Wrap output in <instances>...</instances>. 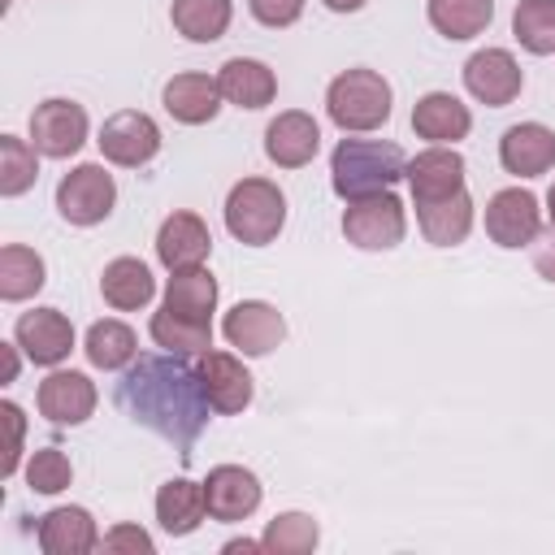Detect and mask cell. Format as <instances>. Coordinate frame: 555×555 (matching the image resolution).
<instances>
[{"mask_svg":"<svg viewBox=\"0 0 555 555\" xmlns=\"http://www.w3.org/2000/svg\"><path fill=\"white\" fill-rule=\"evenodd\" d=\"M191 356H134V364L117 382V408L173 442L182 455L208 425V395L199 386V369L186 364Z\"/></svg>","mask_w":555,"mask_h":555,"instance_id":"cell-1","label":"cell"},{"mask_svg":"<svg viewBox=\"0 0 555 555\" xmlns=\"http://www.w3.org/2000/svg\"><path fill=\"white\" fill-rule=\"evenodd\" d=\"M408 169V156L390 139H338L330 152V186L338 199L390 191Z\"/></svg>","mask_w":555,"mask_h":555,"instance_id":"cell-2","label":"cell"},{"mask_svg":"<svg viewBox=\"0 0 555 555\" xmlns=\"http://www.w3.org/2000/svg\"><path fill=\"white\" fill-rule=\"evenodd\" d=\"M390 108H395V91L390 82L369 69V65H356V69H343L330 87H325V113L330 121L343 130V134H369V130H382L390 121Z\"/></svg>","mask_w":555,"mask_h":555,"instance_id":"cell-3","label":"cell"},{"mask_svg":"<svg viewBox=\"0 0 555 555\" xmlns=\"http://www.w3.org/2000/svg\"><path fill=\"white\" fill-rule=\"evenodd\" d=\"M286 225V195L269 178H238L225 195V230L247 247H269Z\"/></svg>","mask_w":555,"mask_h":555,"instance_id":"cell-4","label":"cell"},{"mask_svg":"<svg viewBox=\"0 0 555 555\" xmlns=\"http://www.w3.org/2000/svg\"><path fill=\"white\" fill-rule=\"evenodd\" d=\"M343 234L360 251H390L408 234V208H403V199L395 191H373V195L347 199Z\"/></svg>","mask_w":555,"mask_h":555,"instance_id":"cell-5","label":"cell"},{"mask_svg":"<svg viewBox=\"0 0 555 555\" xmlns=\"http://www.w3.org/2000/svg\"><path fill=\"white\" fill-rule=\"evenodd\" d=\"M117 204V182L104 165L87 160V165H74L61 182H56V212L69 221V225H100Z\"/></svg>","mask_w":555,"mask_h":555,"instance_id":"cell-6","label":"cell"},{"mask_svg":"<svg viewBox=\"0 0 555 555\" xmlns=\"http://www.w3.org/2000/svg\"><path fill=\"white\" fill-rule=\"evenodd\" d=\"M87 130H91L87 108L65 95H52V100L35 104V113H30V143L48 160H69L74 152H82Z\"/></svg>","mask_w":555,"mask_h":555,"instance_id":"cell-7","label":"cell"},{"mask_svg":"<svg viewBox=\"0 0 555 555\" xmlns=\"http://www.w3.org/2000/svg\"><path fill=\"white\" fill-rule=\"evenodd\" d=\"M100 156L108 165H121V169H143L147 160H156L160 152V126L139 113V108H121L113 117H104L100 126Z\"/></svg>","mask_w":555,"mask_h":555,"instance_id":"cell-8","label":"cell"},{"mask_svg":"<svg viewBox=\"0 0 555 555\" xmlns=\"http://www.w3.org/2000/svg\"><path fill=\"white\" fill-rule=\"evenodd\" d=\"M542 230V204L533 191L525 186H503L486 199V234L490 243L516 251V247H529Z\"/></svg>","mask_w":555,"mask_h":555,"instance_id":"cell-9","label":"cell"},{"mask_svg":"<svg viewBox=\"0 0 555 555\" xmlns=\"http://www.w3.org/2000/svg\"><path fill=\"white\" fill-rule=\"evenodd\" d=\"M221 334H225V343L238 351V356H269V351H278L282 347V338H286V317L273 308V304H264V299H238L230 312H225V321H221Z\"/></svg>","mask_w":555,"mask_h":555,"instance_id":"cell-10","label":"cell"},{"mask_svg":"<svg viewBox=\"0 0 555 555\" xmlns=\"http://www.w3.org/2000/svg\"><path fill=\"white\" fill-rule=\"evenodd\" d=\"M199 369V386L208 395V408L221 412V416H234V412H247L251 399H256V382L247 373V364L234 356V351H204L195 360Z\"/></svg>","mask_w":555,"mask_h":555,"instance_id":"cell-11","label":"cell"},{"mask_svg":"<svg viewBox=\"0 0 555 555\" xmlns=\"http://www.w3.org/2000/svg\"><path fill=\"white\" fill-rule=\"evenodd\" d=\"M95 403H100L95 382L78 369H52L35 390V408L52 425H82V421H91Z\"/></svg>","mask_w":555,"mask_h":555,"instance_id":"cell-12","label":"cell"},{"mask_svg":"<svg viewBox=\"0 0 555 555\" xmlns=\"http://www.w3.org/2000/svg\"><path fill=\"white\" fill-rule=\"evenodd\" d=\"M464 87L477 104H490V108H503L520 95L525 87V69L516 65V56L507 48H481L464 61Z\"/></svg>","mask_w":555,"mask_h":555,"instance_id":"cell-13","label":"cell"},{"mask_svg":"<svg viewBox=\"0 0 555 555\" xmlns=\"http://www.w3.org/2000/svg\"><path fill=\"white\" fill-rule=\"evenodd\" d=\"M13 343L26 351L30 364L56 369L74 351V325H69V317L61 308H30V312L17 317Z\"/></svg>","mask_w":555,"mask_h":555,"instance_id":"cell-14","label":"cell"},{"mask_svg":"<svg viewBox=\"0 0 555 555\" xmlns=\"http://www.w3.org/2000/svg\"><path fill=\"white\" fill-rule=\"evenodd\" d=\"M260 499H264V486L243 464H217L204 477V503H208V516L212 520L238 525V520H247L260 507Z\"/></svg>","mask_w":555,"mask_h":555,"instance_id":"cell-15","label":"cell"},{"mask_svg":"<svg viewBox=\"0 0 555 555\" xmlns=\"http://www.w3.org/2000/svg\"><path fill=\"white\" fill-rule=\"evenodd\" d=\"M321 152V126L304 108H286L264 126V156L278 169H304Z\"/></svg>","mask_w":555,"mask_h":555,"instance_id":"cell-16","label":"cell"},{"mask_svg":"<svg viewBox=\"0 0 555 555\" xmlns=\"http://www.w3.org/2000/svg\"><path fill=\"white\" fill-rule=\"evenodd\" d=\"M499 165L512 178H542L555 169V130L542 121H516L499 139Z\"/></svg>","mask_w":555,"mask_h":555,"instance_id":"cell-17","label":"cell"},{"mask_svg":"<svg viewBox=\"0 0 555 555\" xmlns=\"http://www.w3.org/2000/svg\"><path fill=\"white\" fill-rule=\"evenodd\" d=\"M464 173H468L464 156H460L455 147H447V143H429V147L416 152V156L408 160V169H403V178H408V186H412V204L455 195V191L464 186Z\"/></svg>","mask_w":555,"mask_h":555,"instance_id":"cell-18","label":"cell"},{"mask_svg":"<svg viewBox=\"0 0 555 555\" xmlns=\"http://www.w3.org/2000/svg\"><path fill=\"white\" fill-rule=\"evenodd\" d=\"M160 104L173 121L182 126H204L221 113L225 95H221V82L212 74H199V69H186V74H173L160 91Z\"/></svg>","mask_w":555,"mask_h":555,"instance_id":"cell-19","label":"cell"},{"mask_svg":"<svg viewBox=\"0 0 555 555\" xmlns=\"http://www.w3.org/2000/svg\"><path fill=\"white\" fill-rule=\"evenodd\" d=\"M208 251H212V234H208V225H204L199 212L178 208V212H169V217L160 221V230H156V260H160L169 273H173V269L204 264Z\"/></svg>","mask_w":555,"mask_h":555,"instance_id":"cell-20","label":"cell"},{"mask_svg":"<svg viewBox=\"0 0 555 555\" xmlns=\"http://www.w3.org/2000/svg\"><path fill=\"white\" fill-rule=\"evenodd\" d=\"M412 130L429 143H447L455 147L460 139H468L473 130V113L460 95L451 91H425L416 104H412Z\"/></svg>","mask_w":555,"mask_h":555,"instance_id":"cell-21","label":"cell"},{"mask_svg":"<svg viewBox=\"0 0 555 555\" xmlns=\"http://www.w3.org/2000/svg\"><path fill=\"white\" fill-rule=\"evenodd\" d=\"M100 546V529L95 516L87 507H52L39 516V551L43 555H87Z\"/></svg>","mask_w":555,"mask_h":555,"instance_id":"cell-22","label":"cell"},{"mask_svg":"<svg viewBox=\"0 0 555 555\" xmlns=\"http://www.w3.org/2000/svg\"><path fill=\"white\" fill-rule=\"evenodd\" d=\"M473 217H477V208H473V195H468L464 186H460L455 195L421 199V204H416L421 234H425V243H434V247H455V243H464L468 230H473Z\"/></svg>","mask_w":555,"mask_h":555,"instance_id":"cell-23","label":"cell"},{"mask_svg":"<svg viewBox=\"0 0 555 555\" xmlns=\"http://www.w3.org/2000/svg\"><path fill=\"white\" fill-rule=\"evenodd\" d=\"M217 82H221L225 104L234 108H264L278 95V74L256 56H230L217 69Z\"/></svg>","mask_w":555,"mask_h":555,"instance_id":"cell-24","label":"cell"},{"mask_svg":"<svg viewBox=\"0 0 555 555\" xmlns=\"http://www.w3.org/2000/svg\"><path fill=\"white\" fill-rule=\"evenodd\" d=\"M100 295H104L108 308L134 312V308H147L156 299V278L139 256H117L100 273Z\"/></svg>","mask_w":555,"mask_h":555,"instance_id":"cell-25","label":"cell"},{"mask_svg":"<svg viewBox=\"0 0 555 555\" xmlns=\"http://www.w3.org/2000/svg\"><path fill=\"white\" fill-rule=\"evenodd\" d=\"M208 516V503H204V481H191V477H169L160 490H156V520L169 538H186L204 525Z\"/></svg>","mask_w":555,"mask_h":555,"instance_id":"cell-26","label":"cell"},{"mask_svg":"<svg viewBox=\"0 0 555 555\" xmlns=\"http://www.w3.org/2000/svg\"><path fill=\"white\" fill-rule=\"evenodd\" d=\"M217 278L204 269V264H191V269H173L169 282H165V308L178 312V317H191V321H212L217 312Z\"/></svg>","mask_w":555,"mask_h":555,"instance_id":"cell-27","label":"cell"},{"mask_svg":"<svg viewBox=\"0 0 555 555\" xmlns=\"http://www.w3.org/2000/svg\"><path fill=\"white\" fill-rule=\"evenodd\" d=\"M43 282H48V264L35 247H26V243L0 247V299L4 304H22V299L39 295Z\"/></svg>","mask_w":555,"mask_h":555,"instance_id":"cell-28","label":"cell"},{"mask_svg":"<svg viewBox=\"0 0 555 555\" xmlns=\"http://www.w3.org/2000/svg\"><path fill=\"white\" fill-rule=\"evenodd\" d=\"M169 22L191 43H217L234 22V0H173Z\"/></svg>","mask_w":555,"mask_h":555,"instance_id":"cell-29","label":"cell"},{"mask_svg":"<svg viewBox=\"0 0 555 555\" xmlns=\"http://www.w3.org/2000/svg\"><path fill=\"white\" fill-rule=\"evenodd\" d=\"M82 351H87L91 369L117 373V369H130V364H134V356H139V338H134V330H130L126 321L104 317V321H95V325L87 330Z\"/></svg>","mask_w":555,"mask_h":555,"instance_id":"cell-30","label":"cell"},{"mask_svg":"<svg viewBox=\"0 0 555 555\" xmlns=\"http://www.w3.org/2000/svg\"><path fill=\"white\" fill-rule=\"evenodd\" d=\"M425 17L442 39H477L494 22V0H425Z\"/></svg>","mask_w":555,"mask_h":555,"instance_id":"cell-31","label":"cell"},{"mask_svg":"<svg viewBox=\"0 0 555 555\" xmlns=\"http://www.w3.org/2000/svg\"><path fill=\"white\" fill-rule=\"evenodd\" d=\"M147 334H152L156 347H165V351H173V356H204V351L212 347V321L178 317V312H169L165 304L152 312Z\"/></svg>","mask_w":555,"mask_h":555,"instance_id":"cell-32","label":"cell"},{"mask_svg":"<svg viewBox=\"0 0 555 555\" xmlns=\"http://www.w3.org/2000/svg\"><path fill=\"white\" fill-rule=\"evenodd\" d=\"M39 178V147L17 134H0V195L17 199Z\"/></svg>","mask_w":555,"mask_h":555,"instance_id":"cell-33","label":"cell"},{"mask_svg":"<svg viewBox=\"0 0 555 555\" xmlns=\"http://www.w3.org/2000/svg\"><path fill=\"white\" fill-rule=\"evenodd\" d=\"M512 35L525 52L551 56L555 52V0H520L512 9Z\"/></svg>","mask_w":555,"mask_h":555,"instance_id":"cell-34","label":"cell"},{"mask_svg":"<svg viewBox=\"0 0 555 555\" xmlns=\"http://www.w3.org/2000/svg\"><path fill=\"white\" fill-rule=\"evenodd\" d=\"M260 542H264L269 555H308V551H317L321 529H317V520L308 512H278L264 525Z\"/></svg>","mask_w":555,"mask_h":555,"instance_id":"cell-35","label":"cell"},{"mask_svg":"<svg viewBox=\"0 0 555 555\" xmlns=\"http://www.w3.org/2000/svg\"><path fill=\"white\" fill-rule=\"evenodd\" d=\"M69 481H74V464L61 447H39L26 460V486L35 494H61V490H69Z\"/></svg>","mask_w":555,"mask_h":555,"instance_id":"cell-36","label":"cell"},{"mask_svg":"<svg viewBox=\"0 0 555 555\" xmlns=\"http://www.w3.org/2000/svg\"><path fill=\"white\" fill-rule=\"evenodd\" d=\"M100 546H104L108 555H152V551H156V542H152V533H147L143 525H113V529L100 538Z\"/></svg>","mask_w":555,"mask_h":555,"instance_id":"cell-37","label":"cell"},{"mask_svg":"<svg viewBox=\"0 0 555 555\" xmlns=\"http://www.w3.org/2000/svg\"><path fill=\"white\" fill-rule=\"evenodd\" d=\"M247 13L269 30H286L304 17V0H247Z\"/></svg>","mask_w":555,"mask_h":555,"instance_id":"cell-38","label":"cell"},{"mask_svg":"<svg viewBox=\"0 0 555 555\" xmlns=\"http://www.w3.org/2000/svg\"><path fill=\"white\" fill-rule=\"evenodd\" d=\"M0 421H4V429H9V451H4V481L17 473V464H22V438H26V416H22V408L13 403V399H4L0 403Z\"/></svg>","mask_w":555,"mask_h":555,"instance_id":"cell-39","label":"cell"},{"mask_svg":"<svg viewBox=\"0 0 555 555\" xmlns=\"http://www.w3.org/2000/svg\"><path fill=\"white\" fill-rule=\"evenodd\" d=\"M0 356H4V386H9V382H17V369H22L17 343H0Z\"/></svg>","mask_w":555,"mask_h":555,"instance_id":"cell-40","label":"cell"},{"mask_svg":"<svg viewBox=\"0 0 555 555\" xmlns=\"http://www.w3.org/2000/svg\"><path fill=\"white\" fill-rule=\"evenodd\" d=\"M221 551H225V555H238V551H264V542H260V538H230Z\"/></svg>","mask_w":555,"mask_h":555,"instance_id":"cell-41","label":"cell"},{"mask_svg":"<svg viewBox=\"0 0 555 555\" xmlns=\"http://www.w3.org/2000/svg\"><path fill=\"white\" fill-rule=\"evenodd\" d=\"M538 273H542L546 282H555V247H546V251H538Z\"/></svg>","mask_w":555,"mask_h":555,"instance_id":"cell-42","label":"cell"},{"mask_svg":"<svg viewBox=\"0 0 555 555\" xmlns=\"http://www.w3.org/2000/svg\"><path fill=\"white\" fill-rule=\"evenodd\" d=\"M321 4H325L330 13H360L369 0H321Z\"/></svg>","mask_w":555,"mask_h":555,"instance_id":"cell-43","label":"cell"},{"mask_svg":"<svg viewBox=\"0 0 555 555\" xmlns=\"http://www.w3.org/2000/svg\"><path fill=\"white\" fill-rule=\"evenodd\" d=\"M546 221H551V230H555V182H551V191H546Z\"/></svg>","mask_w":555,"mask_h":555,"instance_id":"cell-44","label":"cell"}]
</instances>
